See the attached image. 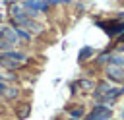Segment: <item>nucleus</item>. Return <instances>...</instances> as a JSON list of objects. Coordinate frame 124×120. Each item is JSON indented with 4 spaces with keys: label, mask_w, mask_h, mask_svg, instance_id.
Wrapping results in <instances>:
<instances>
[{
    "label": "nucleus",
    "mask_w": 124,
    "mask_h": 120,
    "mask_svg": "<svg viewBox=\"0 0 124 120\" xmlns=\"http://www.w3.org/2000/svg\"><path fill=\"white\" fill-rule=\"evenodd\" d=\"M118 43H124V35H120V37H118Z\"/></svg>",
    "instance_id": "nucleus-15"
},
{
    "label": "nucleus",
    "mask_w": 124,
    "mask_h": 120,
    "mask_svg": "<svg viewBox=\"0 0 124 120\" xmlns=\"http://www.w3.org/2000/svg\"><path fill=\"white\" fill-rule=\"evenodd\" d=\"M76 87H79V89H83V91H93V89H95V83H93L91 79H78V81H76Z\"/></svg>",
    "instance_id": "nucleus-4"
},
{
    "label": "nucleus",
    "mask_w": 124,
    "mask_h": 120,
    "mask_svg": "<svg viewBox=\"0 0 124 120\" xmlns=\"http://www.w3.org/2000/svg\"><path fill=\"white\" fill-rule=\"evenodd\" d=\"M14 29H16V33H17L19 39H23V41H29V39H31V35H29L25 29H21V27H14Z\"/></svg>",
    "instance_id": "nucleus-12"
},
{
    "label": "nucleus",
    "mask_w": 124,
    "mask_h": 120,
    "mask_svg": "<svg viewBox=\"0 0 124 120\" xmlns=\"http://www.w3.org/2000/svg\"><path fill=\"white\" fill-rule=\"evenodd\" d=\"M14 43H10L8 39H4V37H0V52L4 54V52H10V50H14Z\"/></svg>",
    "instance_id": "nucleus-7"
},
{
    "label": "nucleus",
    "mask_w": 124,
    "mask_h": 120,
    "mask_svg": "<svg viewBox=\"0 0 124 120\" xmlns=\"http://www.w3.org/2000/svg\"><path fill=\"white\" fill-rule=\"evenodd\" d=\"M6 87H8V83H0V95H4V91H6Z\"/></svg>",
    "instance_id": "nucleus-14"
},
{
    "label": "nucleus",
    "mask_w": 124,
    "mask_h": 120,
    "mask_svg": "<svg viewBox=\"0 0 124 120\" xmlns=\"http://www.w3.org/2000/svg\"><path fill=\"white\" fill-rule=\"evenodd\" d=\"M91 54H93V48H91V46H85V48H81V50H79L78 60H79V62H83V60H85V58H89Z\"/></svg>",
    "instance_id": "nucleus-10"
},
{
    "label": "nucleus",
    "mask_w": 124,
    "mask_h": 120,
    "mask_svg": "<svg viewBox=\"0 0 124 120\" xmlns=\"http://www.w3.org/2000/svg\"><path fill=\"white\" fill-rule=\"evenodd\" d=\"M0 19H2V15H0Z\"/></svg>",
    "instance_id": "nucleus-17"
},
{
    "label": "nucleus",
    "mask_w": 124,
    "mask_h": 120,
    "mask_svg": "<svg viewBox=\"0 0 124 120\" xmlns=\"http://www.w3.org/2000/svg\"><path fill=\"white\" fill-rule=\"evenodd\" d=\"M29 112H31V105H29V103H25V105H21V106L17 108V112H16V114H17V118H19V120H23V118H27V116H29Z\"/></svg>",
    "instance_id": "nucleus-5"
},
{
    "label": "nucleus",
    "mask_w": 124,
    "mask_h": 120,
    "mask_svg": "<svg viewBox=\"0 0 124 120\" xmlns=\"http://www.w3.org/2000/svg\"><path fill=\"white\" fill-rule=\"evenodd\" d=\"M0 83H6V79H4V75L0 74Z\"/></svg>",
    "instance_id": "nucleus-16"
},
{
    "label": "nucleus",
    "mask_w": 124,
    "mask_h": 120,
    "mask_svg": "<svg viewBox=\"0 0 124 120\" xmlns=\"http://www.w3.org/2000/svg\"><path fill=\"white\" fill-rule=\"evenodd\" d=\"M108 60H110V54H108V52H105V54L99 56V64H105V62H108Z\"/></svg>",
    "instance_id": "nucleus-13"
},
{
    "label": "nucleus",
    "mask_w": 124,
    "mask_h": 120,
    "mask_svg": "<svg viewBox=\"0 0 124 120\" xmlns=\"http://www.w3.org/2000/svg\"><path fill=\"white\" fill-rule=\"evenodd\" d=\"M105 74H107V77L110 79V81H118V83H122L124 81V68L122 66H116V64H107V68H105Z\"/></svg>",
    "instance_id": "nucleus-2"
},
{
    "label": "nucleus",
    "mask_w": 124,
    "mask_h": 120,
    "mask_svg": "<svg viewBox=\"0 0 124 120\" xmlns=\"http://www.w3.org/2000/svg\"><path fill=\"white\" fill-rule=\"evenodd\" d=\"M110 64H116V66H122L124 68V52H112L110 54Z\"/></svg>",
    "instance_id": "nucleus-6"
},
{
    "label": "nucleus",
    "mask_w": 124,
    "mask_h": 120,
    "mask_svg": "<svg viewBox=\"0 0 124 120\" xmlns=\"http://www.w3.org/2000/svg\"><path fill=\"white\" fill-rule=\"evenodd\" d=\"M27 56L23 52H17V50H10V52H4L0 54V66H4L8 72H14L17 68H21L25 64Z\"/></svg>",
    "instance_id": "nucleus-1"
},
{
    "label": "nucleus",
    "mask_w": 124,
    "mask_h": 120,
    "mask_svg": "<svg viewBox=\"0 0 124 120\" xmlns=\"http://www.w3.org/2000/svg\"><path fill=\"white\" fill-rule=\"evenodd\" d=\"M122 93H124V87H122V85H118V87H110V91H108L107 95H103L99 101H101V105H110V103H114L118 97H122Z\"/></svg>",
    "instance_id": "nucleus-3"
},
{
    "label": "nucleus",
    "mask_w": 124,
    "mask_h": 120,
    "mask_svg": "<svg viewBox=\"0 0 124 120\" xmlns=\"http://www.w3.org/2000/svg\"><path fill=\"white\" fill-rule=\"evenodd\" d=\"M68 112H70V116H72L74 120H79V118H81V114H83V106H74V108H68Z\"/></svg>",
    "instance_id": "nucleus-11"
},
{
    "label": "nucleus",
    "mask_w": 124,
    "mask_h": 120,
    "mask_svg": "<svg viewBox=\"0 0 124 120\" xmlns=\"http://www.w3.org/2000/svg\"><path fill=\"white\" fill-rule=\"evenodd\" d=\"M4 95H6L8 99H17L19 89H17V87H14V85H8V87H6V91H4Z\"/></svg>",
    "instance_id": "nucleus-9"
},
{
    "label": "nucleus",
    "mask_w": 124,
    "mask_h": 120,
    "mask_svg": "<svg viewBox=\"0 0 124 120\" xmlns=\"http://www.w3.org/2000/svg\"><path fill=\"white\" fill-rule=\"evenodd\" d=\"M21 14H25V12H23V6H21V4H12V6H10V17L21 15Z\"/></svg>",
    "instance_id": "nucleus-8"
}]
</instances>
